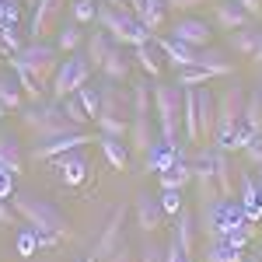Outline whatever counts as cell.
Wrapping results in <instances>:
<instances>
[{"mask_svg":"<svg viewBox=\"0 0 262 262\" xmlns=\"http://www.w3.org/2000/svg\"><path fill=\"white\" fill-rule=\"evenodd\" d=\"M4 116H7V108H4V105H0V119H4Z\"/></svg>","mask_w":262,"mask_h":262,"instance_id":"9f6ffc18","label":"cell"},{"mask_svg":"<svg viewBox=\"0 0 262 262\" xmlns=\"http://www.w3.org/2000/svg\"><path fill=\"white\" fill-rule=\"evenodd\" d=\"M213 21L227 28V32H238V28H248L252 25V14L245 11L238 0H221L217 7H213Z\"/></svg>","mask_w":262,"mask_h":262,"instance_id":"e0dca14e","label":"cell"},{"mask_svg":"<svg viewBox=\"0 0 262 262\" xmlns=\"http://www.w3.org/2000/svg\"><path fill=\"white\" fill-rule=\"evenodd\" d=\"M98 147H101V154H105V161L112 164L116 171H129V150L122 147V140H116V137H98Z\"/></svg>","mask_w":262,"mask_h":262,"instance_id":"f546056e","label":"cell"},{"mask_svg":"<svg viewBox=\"0 0 262 262\" xmlns=\"http://www.w3.org/2000/svg\"><path fill=\"white\" fill-rule=\"evenodd\" d=\"M53 164L60 168V179L67 182V185H77V182H84V175H88V158H84L81 150H70V154L56 158Z\"/></svg>","mask_w":262,"mask_h":262,"instance_id":"cb8c5ba5","label":"cell"},{"mask_svg":"<svg viewBox=\"0 0 262 262\" xmlns=\"http://www.w3.org/2000/svg\"><path fill=\"white\" fill-rule=\"evenodd\" d=\"M245 126L252 133H262V98L259 95H248V101H245Z\"/></svg>","mask_w":262,"mask_h":262,"instance_id":"ab89813d","label":"cell"},{"mask_svg":"<svg viewBox=\"0 0 262 262\" xmlns=\"http://www.w3.org/2000/svg\"><path fill=\"white\" fill-rule=\"evenodd\" d=\"M11 175H4V171H0V200H4V196H14V192H11Z\"/></svg>","mask_w":262,"mask_h":262,"instance_id":"f907efd6","label":"cell"},{"mask_svg":"<svg viewBox=\"0 0 262 262\" xmlns=\"http://www.w3.org/2000/svg\"><path fill=\"white\" fill-rule=\"evenodd\" d=\"M245 224H248V217H245L242 203L227 200V196H221V200H213V203H203V210H200V227L210 242L231 238L234 231H242Z\"/></svg>","mask_w":262,"mask_h":262,"instance_id":"277c9868","label":"cell"},{"mask_svg":"<svg viewBox=\"0 0 262 262\" xmlns=\"http://www.w3.org/2000/svg\"><path fill=\"white\" fill-rule=\"evenodd\" d=\"M196 67H203L210 77H234V63L227 60L224 53H217V49H206V46L200 49V60H196Z\"/></svg>","mask_w":262,"mask_h":262,"instance_id":"4316f807","label":"cell"},{"mask_svg":"<svg viewBox=\"0 0 262 262\" xmlns=\"http://www.w3.org/2000/svg\"><path fill=\"white\" fill-rule=\"evenodd\" d=\"M245 154H248V161L262 164V133H252V140L245 143Z\"/></svg>","mask_w":262,"mask_h":262,"instance_id":"7bdbcfd3","label":"cell"},{"mask_svg":"<svg viewBox=\"0 0 262 262\" xmlns=\"http://www.w3.org/2000/svg\"><path fill=\"white\" fill-rule=\"evenodd\" d=\"M126 137H129V147H133L137 154H150V147H154V126H150V116H133Z\"/></svg>","mask_w":262,"mask_h":262,"instance_id":"d4e9b609","label":"cell"},{"mask_svg":"<svg viewBox=\"0 0 262 262\" xmlns=\"http://www.w3.org/2000/svg\"><path fill=\"white\" fill-rule=\"evenodd\" d=\"M206 262H245V252L234 248L227 238H221V242H210V248H206Z\"/></svg>","mask_w":262,"mask_h":262,"instance_id":"e575fe53","label":"cell"},{"mask_svg":"<svg viewBox=\"0 0 262 262\" xmlns=\"http://www.w3.org/2000/svg\"><path fill=\"white\" fill-rule=\"evenodd\" d=\"M133 116H150V101H154V84L150 77H140V81H133Z\"/></svg>","mask_w":262,"mask_h":262,"instance_id":"d6a6232c","label":"cell"},{"mask_svg":"<svg viewBox=\"0 0 262 262\" xmlns=\"http://www.w3.org/2000/svg\"><path fill=\"white\" fill-rule=\"evenodd\" d=\"M242 192H238V203H242V210H245V217H248V221L255 224L262 217V192H259V182L252 179V175H242Z\"/></svg>","mask_w":262,"mask_h":262,"instance_id":"603a6c76","label":"cell"},{"mask_svg":"<svg viewBox=\"0 0 262 262\" xmlns=\"http://www.w3.org/2000/svg\"><path fill=\"white\" fill-rule=\"evenodd\" d=\"M171 39L185 42L192 49H203V46H210V39H213V28L200 18H179L171 25Z\"/></svg>","mask_w":262,"mask_h":262,"instance_id":"5bb4252c","label":"cell"},{"mask_svg":"<svg viewBox=\"0 0 262 262\" xmlns=\"http://www.w3.org/2000/svg\"><path fill=\"white\" fill-rule=\"evenodd\" d=\"M0 171L11 175V179H18L25 171V154H21L18 140L11 133H0Z\"/></svg>","mask_w":262,"mask_h":262,"instance_id":"d6986e66","label":"cell"},{"mask_svg":"<svg viewBox=\"0 0 262 262\" xmlns=\"http://www.w3.org/2000/svg\"><path fill=\"white\" fill-rule=\"evenodd\" d=\"M140 262H164V248H158V245H147L143 248Z\"/></svg>","mask_w":262,"mask_h":262,"instance_id":"bcb514c9","label":"cell"},{"mask_svg":"<svg viewBox=\"0 0 262 262\" xmlns=\"http://www.w3.org/2000/svg\"><path fill=\"white\" fill-rule=\"evenodd\" d=\"M14 213H18L35 234H56V238L67 234V217H63L49 200H42V196L14 192Z\"/></svg>","mask_w":262,"mask_h":262,"instance_id":"3957f363","label":"cell"},{"mask_svg":"<svg viewBox=\"0 0 262 262\" xmlns=\"http://www.w3.org/2000/svg\"><path fill=\"white\" fill-rule=\"evenodd\" d=\"M84 262H95V259H84Z\"/></svg>","mask_w":262,"mask_h":262,"instance_id":"91938a15","label":"cell"},{"mask_svg":"<svg viewBox=\"0 0 262 262\" xmlns=\"http://www.w3.org/2000/svg\"><path fill=\"white\" fill-rule=\"evenodd\" d=\"M129 70H133V56H126L122 53V46H112V53L105 56V63H101V77L112 84H119L129 77Z\"/></svg>","mask_w":262,"mask_h":262,"instance_id":"7402d4cb","label":"cell"},{"mask_svg":"<svg viewBox=\"0 0 262 262\" xmlns=\"http://www.w3.org/2000/svg\"><path fill=\"white\" fill-rule=\"evenodd\" d=\"M133 213H137V227L154 234L158 227L164 224V206H161V196H150V192H137V203H133Z\"/></svg>","mask_w":262,"mask_h":262,"instance_id":"4fadbf2b","label":"cell"},{"mask_svg":"<svg viewBox=\"0 0 262 262\" xmlns=\"http://www.w3.org/2000/svg\"><path fill=\"white\" fill-rule=\"evenodd\" d=\"M67 11V0H39L35 11H32V25H28V35L32 39H46L49 32H56Z\"/></svg>","mask_w":262,"mask_h":262,"instance_id":"30bf717a","label":"cell"},{"mask_svg":"<svg viewBox=\"0 0 262 262\" xmlns=\"http://www.w3.org/2000/svg\"><path fill=\"white\" fill-rule=\"evenodd\" d=\"M122 224H126V206H116V210H112V217H108V224H105V231L95 238V248H91V259H95V262H105L122 242H126Z\"/></svg>","mask_w":262,"mask_h":262,"instance_id":"9c48e42d","label":"cell"},{"mask_svg":"<svg viewBox=\"0 0 262 262\" xmlns=\"http://www.w3.org/2000/svg\"><path fill=\"white\" fill-rule=\"evenodd\" d=\"M105 262H140V259H137V252L129 248V242H122V245H119V248H116V252H112V255H108Z\"/></svg>","mask_w":262,"mask_h":262,"instance_id":"f6af8a7d","label":"cell"},{"mask_svg":"<svg viewBox=\"0 0 262 262\" xmlns=\"http://www.w3.org/2000/svg\"><path fill=\"white\" fill-rule=\"evenodd\" d=\"M84 46V25H77L74 18H67V25L56 28V49L60 53H77Z\"/></svg>","mask_w":262,"mask_h":262,"instance_id":"f1b7e54d","label":"cell"},{"mask_svg":"<svg viewBox=\"0 0 262 262\" xmlns=\"http://www.w3.org/2000/svg\"><path fill=\"white\" fill-rule=\"evenodd\" d=\"M245 262H262V255H245Z\"/></svg>","mask_w":262,"mask_h":262,"instance_id":"db71d44e","label":"cell"},{"mask_svg":"<svg viewBox=\"0 0 262 262\" xmlns=\"http://www.w3.org/2000/svg\"><path fill=\"white\" fill-rule=\"evenodd\" d=\"M245 95L238 84H231L217 98V129H213V147L221 150H245V143L252 140V129L245 126Z\"/></svg>","mask_w":262,"mask_h":262,"instance_id":"6da1fadb","label":"cell"},{"mask_svg":"<svg viewBox=\"0 0 262 262\" xmlns=\"http://www.w3.org/2000/svg\"><path fill=\"white\" fill-rule=\"evenodd\" d=\"M154 39H158V35H154ZM158 46H161L164 60L171 63L175 70L196 67V60H200V49H192V46H185V42H179V39H158Z\"/></svg>","mask_w":262,"mask_h":262,"instance_id":"ac0fdd59","label":"cell"},{"mask_svg":"<svg viewBox=\"0 0 262 262\" xmlns=\"http://www.w3.org/2000/svg\"><path fill=\"white\" fill-rule=\"evenodd\" d=\"M252 63H255V67H262V46L255 49V56H252Z\"/></svg>","mask_w":262,"mask_h":262,"instance_id":"f5cc1de1","label":"cell"},{"mask_svg":"<svg viewBox=\"0 0 262 262\" xmlns=\"http://www.w3.org/2000/svg\"><path fill=\"white\" fill-rule=\"evenodd\" d=\"M238 4H242L252 18H262V0H238Z\"/></svg>","mask_w":262,"mask_h":262,"instance_id":"c3c4849f","label":"cell"},{"mask_svg":"<svg viewBox=\"0 0 262 262\" xmlns=\"http://www.w3.org/2000/svg\"><path fill=\"white\" fill-rule=\"evenodd\" d=\"M255 95H259V98H262V77H259V88H255Z\"/></svg>","mask_w":262,"mask_h":262,"instance_id":"11a10c76","label":"cell"},{"mask_svg":"<svg viewBox=\"0 0 262 262\" xmlns=\"http://www.w3.org/2000/svg\"><path fill=\"white\" fill-rule=\"evenodd\" d=\"M112 46H116V42L108 39V32L101 28V32H95V35H88V42H84V56H88V63H91L95 70H101V63H105V56L112 53Z\"/></svg>","mask_w":262,"mask_h":262,"instance_id":"83f0119b","label":"cell"},{"mask_svg":"<svg viewBox=\"0 0 262 262\" xmlns=\"http://www.w3.org/2000/svg\"><path fill=\"white\" fill-rule=\"evenodd\" d=\"M21 4H32V7H35V4H39V0H21Z\"/></svg>","mask_w":262,"mask_h":262,"instance_id":"6f0895ef","label":"cell"},{"mask_svg":"<svg viewBox=\"0 0 262 262\" xmlns=\"http://www.w3.org/2000/svg\"><path fill=\"white\" fill-rule=\"evenodd\" d=\"M161 206L168 217H179L182 213V192L179 189H161Z\"/></svg>","mask_w":262,"mask_h":262,"instance_id":"b9f144b4","label":"cell"},{"mask_svg":"<svg viewBox=\"0 0 262 262\" xmlns=\"http://www.w3.org/2000/svg\"><path fill=\"white\" fill-rule=\"evenodd\" d=\"M164 262H189V252H185V248L171 238V242H168V248H164Z\"/></svg>","mask_w":262,"mask_h":262,"instance_id":"ee69618b","label":"cell"},{"mask_svg":"<svg viewBox=\"0 0 262 262\" xmlns=\"http://www.w3.org/2000/svg\"><path fill=\"white\" fill-rule=\"evenodd\" d=\"M98 0H70V18L77 25H95L98 21Z\"/></svg>","mask_w":262,"mask_h":262,"instance_id":"d590c367","label":"cell"},{"mask_svg":"<svg viewBox=\"0 0 262 262\" xmlns=\"http://www.w3.org/2000/svg\"><path fill=\"white\" fill-rule=\"evenodd\" d=\"M213 77L203 70V67H185V70H179V77H175V84L179 88H200V84H210Z\"/></svg>","mask_w":262,"mask_h":262,"instance_id":"60d3db41","label":"cell"},{"mask_svg":"<svg viewBox=\"0 0 262 262\" xmlns=\"http://www.w3.org/2000/svg\"><path fill=\"white\" fill-rule=\"evenodd\" d=\"M126 7H129V11H133V14L140 18V11H143V0H126Z\"/></svg>","mask_w":262,"mask_h":262,"instance_id":"816d5d0a","label":"cell"},{"mask_svg":"<svg viewBox=\"0 0 262 262\" xmlns=\"http://www.w3.org/2000/svg\"><path fill=\"white\" fill-rule=\"evenodd\" d=\"M77 98H81V105H84V112L91 116V122L101 116V84L95 88V84H84L81 91H77Z\"/></svg>","mask_w":262,"mask_h":262,"instance_id":"74e56055","label":"cell"},{"mask_svg":"<svg viewBox=\"0 0 262 262\" xmlns=\"http://www.w3.org/2000/svg\"><path fill=\"white\" fill-rule=\"evenodd\" d=\"M192 182V164L185 161V154L182 150H175V158H171V164L161 171V189H185Z\"/></svg>","mask_w":262,"mask_h":262,"instance_id":"ffe728a7","label":"cell"},{"mask_svg":"<svg viewBox=\"0 0 262 262\" xmlns=\"http://www.w3.org/2000/svg\"><path fill=\"white\" fill-rule=\"evenodd\" d=\"M14 60L32 74V81L39 84L42 91L53 84V74H56V67H60V49H56V42H46V39H28L21 46L18 53H14Z\"/></svg>","mask_w":262,"mask_h":262,"instance_id":"5b68a950","label":"cell"},{"mask_svg":"<svg viewBox=\"0 0 262 262\" xmlns=\"http://www.w3.org/2000/svg\"><path fill=\"white\" fill-rule=\"evenodd\" d=\"M60 105H63V112H67V119L74 122L77 129H88V126H91V116L84 112V105H81V98H77V95H70V98H63Z\"/></svg>","mask_w":262,"mask_h":262,"instance_id":"f35d334b","label":"cell"},{"mask_svg":"<svg viewBox=\"0 0 262 262\" xmlns=\"http://www.w3.org/2000/svg\"><path fill=\"white\" fill-rule=\"evenodd\" d=\"M95 25L105 28L108 39L116 42V46H140V42L150 39V32L143 28V21L137 18L133 11H126V7H108V4H101Z\"/></svg>","mask_w":262,"mask_h":262,"instance_id":"52a82bcc","label":"cell"},{"mask_svg":"<svg viewBox=\"0 0 262 262\" xmlns=\"http://www.w3.org/2000/svg\"><path fill=\"white\" fill-rule=\"evenodd\" d=\"M203 0H168V11H175V14H179V11H192V7H200Z\"/></svg>","mask_w":262,"mask_h":262,"instance_id":"7dc6e473","label":"cell"},{"mask_svg":"<svg viewBox=\"0 0 262 262\" xmlns=\"http://www.w3.org/2000/svg\"><path fill=\"white\" fill-rule=\"evenodd\" d=\"M213 168H217V189H221V196L238 200V189H234V161H231V154L221 150V147H213Z\"/></svg>","mask_w":262,"mask_h":262,"instance_id":"44dd1931","label":"cell"},{"mask_svg":"<svg viewBox=\"0 0 262 262\" xmlns=\"http://www.w3.org/2000/svg\"><path fill=\"white\" fill-rule=\"evenodd\" d=\"M11 70H14V77H18L21 91H25V98H28V101H42V88L32 81V74H28V70H25V67L14 60V56H11Z\"/></svg>","mask_w":262,"mask_h":262,"instance_id":"8d00e7d4","label":"cell"},{"mask_svg":"<svg viewBox=\"0 0 262 262\" xmlns=\"http://www.w3.org/2000/svg\"><path fill=\"white\" fill-rule=\"evenodd\" d=\"M95 137L91 133H67V137H53V140H42L35 143V150H32V161H56L63 154H70V150H77L84 143H91Z\"/></svg>","mask_w":262,"mask_h":262,"instance_id":"8fae6325","label":"cell"},{"mask_svg":"<svg viewBox=\"0 0 262 262\" xmlns=\"http://www.w3.org/2000/svg\"><path fill=\"white\" fill-rule=\"evenodd\" d=\"M192 182L200 189V203H213L221 200V189H217V168H213V150L206 147L196 164H192Z\"/></svg>","mask_w":262,"mask_h":262,"instance_id":"7c38bea8","label":"cell"},{"mask_svg":"<svg viewBox=\"0 0 262 262\" xmlns=\"http://www.w3.org/2000/svg\"><path fill=\"white\" fill-rule=\"evenodd\" d=\"M21 122L35 140H53V137H67V133H81L74 122L67 119L60 101H28L21 108Z\"/></svg>","mask_w":262,"mask_h":262,"instance_id":"7a4b0ae2","label":"cell"},{"mask_svg":"<svg viewBox=\"0 0 262 262\" xmlns=\"http://www.w3.org/2000/svg\"><path fill=\"white\" fill-rule=\"evenodd\" d=\"M0 105L7 108V112H21L28 98H25V91H21L18 77H0Z\"/></svg>","mask_w":262,"mask_h":262,"instance_id":"4dcf8cb0","label":"cell"},{"mask_svg":"<svg viewBox=\"0 0 262 262\" xmlns=\"http://www.w3.org/2000/svg\"><path fill=\"white\" fill-rule=\"evenodd\" d=\"M164 18H168V0H143L140 21L150 35H158V28H164Z\"/></svg>","mask_w":262,"mask_h":262,"instance_id":"1f68e13d","label":"cell"},{"mask_svg":"<svg viewBox=\"0 0 262 262\" xmlns=\"http://www.w3.org/2000/svg\"><path fill=\"white\" fill-rule=\"evenodd\" d=\"M4 224H14V210H11L7 203L0 200V227H4Z\"/></svg>","mask_w":262,"mask_h":262,"instance_id":"681fc988","label":"cell"},{"mask_svg":"<svg viewBox=\"0 0 262 262\" xmlns=\"http://www.w3.org/2000/svg\"><path fill=\"white\" fill-rule=\"evenodd\" d=\"M4 53H7V49H4V39H0V56H4Z\"/></svg>","mask_w":262,"mask_h":262,"instance_id":"680465c9","label":"cell"},{"mask_svg":"<svg viewBox=\"0 0 262 262\" xmlns=\"http://www.w3.org/2000/svg\"><path fill=\"white\" fill-rule=\"evenodd\" d=\"M154 112L161 126V140L168 147H179L182 137V88L179 84H154Z\"/></svg>","mask_w":262,"mask_h":262,"instance_id":"8992f818","label":"cell"},{"mask_svg":"<svg viewBox=\"0 0 262 262\" xmlns=\"http://www.w3.org/2000/svg\"><path fill=\"white\" fill-rule=\"evenodd\" d=\"M175 242L192 255V248H196V221H192V213H189V210H182V213H179V224H175Z\"/></svg>","mask_w":262,"mask_h":262,"instance_id":"836d02e7","label":"cell"},{"mask_svg":"<svg viewBox=\"0 0 262 262\" xmlns=\"http://www.w3.org/2000/svg\"><path fill=\"white\" fill-rule=\"evenodd\" d=\"M133 63H140L147 77H161L164 53H161V46H158V39H154V35H150L147 42H140V46H133Z\"/></svg>","mask_w":262,"mask_h":262,"instance_id":"2e32d148","label":"cell"},{"mask_svg":"<svg viewBox=\"0 0 262 262\" xmlns=\"http://www.w3.org/2000/svg\"><path fill=\"white\" fill-rule=\"evenodd\" d=\"M91 63H88V56H81V53H67L60 60V67H56V74H53V84H49V95H53V101H63L70 98V95H77L84 84H91Z\"/></svg>","mask_w":262,"mask_h":262,"instance_id":"ba28073f","label":"cell"},{"mask_svg":"<svg viewBox=\"0 0 262 262\" xmlns=\"http://www.w3.org/2000/svg\"><path fill=\"white\" fill-rule=\"evenodd\" d=\"M196 116H200V143H213L217 129V95L210 88H196Z\"/></svg>","mask_w":262,"mask_h":262,"instance_id":"9a60e30c","label":"cell"},{"mask_svg":"<svg viewBox=\"0 0 262 262\" xmlns=\"http://www.w3.org/2000/svg\"><path fill=\"white\" fill-rule=\"evenodd\" d=\"M227 46L238 53V56H255V49L262 46V28H255V25H248V28H238V32H231V39H227Z\"/></svg>","mask_w":262,"mask_h":262,"instance_id":"484cf974","label":"cell"}]
</instances>
